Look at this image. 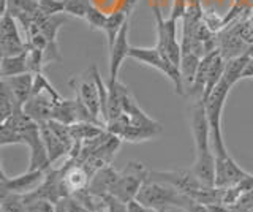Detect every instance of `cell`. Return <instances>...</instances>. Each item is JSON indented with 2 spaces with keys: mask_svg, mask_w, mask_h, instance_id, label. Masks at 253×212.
Instances as JSON below:
<instances>
[{
  "mask_svg": "<svg viewBox=\"0 0 253 212\" xmlns=\"http://www.w3.org/2000/svg\"><path fill=\"white\" fill-rule=\"evenodd\" d=\"M24 200L27 203L29 212H55V204L42 200V198H29V196L24 195Z\"/></svg>",
  "mask_w": 253,
  "mask_h": 212,
  "instance_id": "cell-30",
  "label": "cell"
},
{
  "mask_svg": "<svg viewBox=\"0 0 253 212\" xmlns=\"http://www.w3.org/2000/svg\"><path fill=\"white\" fill-rule=\"evenodd\" d=\"M138 0H122L121 2V10H124L125 13H131V10L134 8V5H136Z\"/></svg>",
  "mask_w": 253,
  "mask_h": 212,
  "instance_id": "cell-35",
  "label": "cell"
},
{
  "mask_svg": "<svg viewBox=\"0 0 253 212\" xmlns=\"http://www.w3.org/2000/svg\"><path fill=\"white\" fill-rule=\"evenodd\" d=\"M245 54H247V56H249L250 59H253V44H249L247 52H245Z\"/></svg>",
  "mask_w": 253,
  "mask_h": 212,
  "instance_id": "cell-37",
  "label": "cell"
},
{
  "mask_svg": "<svg viewBox=\"0 0 253 212\" xmlns=\"http://www.w3.org/2000/svg\"><path fill=\"white\" fill-rule=\"evenodd\" d=\"M128 34H130V21H126L124 27L121 29L114 43L109 46V80L108 84H114L119 81V72L126 57H130L131 46L128 43Z\"/></svg>",
  "mask_w": 253,
  "mask_h": 212,
  "instance_id": "cell-11",
  "label": "cell"
},
{
  "mask_svg": "<svg viewBox=\"0 0 253 212\" xmlns=\"http://www.w3.org/2000/svg\"><path fill=\"white\" fill-rule=\"evenodd\" d=\"M37 93H49L55 101L62 98L60 93L54 89V85L47 81V78L43 75V72L34 75V93L32 95H37Z\"/></svg>",
  "mask_w": 253,
  "mask_h": 212,
  "instance_id": "cell-27",
  "label": "cell"
},
{
  "mask_svg": "<svg viewBox=\"0 0 253 212\" xmlns=\"http://www.w3.org/2000/svg\"><path fill=\"white\" fill-rule=\"evenodd\" d=\"M59 2H62V3H63V2H65V0H59Z\"/></svg>",
  "mask_w": 253,
  "mask_h": 212,
  "instance_id": "cell-39",
  "label": "cell"
},
{
  "mask_svg": "<svg viewBox=\"0 0 253 212\" xmlns=\"http://www.w3.org/2000/svg\"><path fill=\"white\" fill-rule=\"evenodd\" d=\"M92 6V0H65L63 2V13L79 19H85Z\"/></svg>",
  "mask_w": 253,
  "mask_h": 212,
  "instance_id": "cell-26",
  "label": "cell"
},
{
  "mask_svg": "<svg viewBox=\"0 0 253 212\" xmlns=\"http://www.w3.org/2000/svg\"><path fill=\"white\" fill-rule=\"evenodd\" d=\"M234 85L229 84L225 78H221L218 85L212 90V93L204 101L206 114H208L209 127H211V141H212V151L215 154V159L229 155L226 151V144L223 139V131H221V114H223L225 101L229 90Z\"/></svg>",
  "mask_w": 253,
  "mask_h": 212,
  "instance_id": "cell-2",
  "label": "cell"
},
{
  "mask_svg": "<svg viewBox=\"0 0 253 212\" xmlns=\"http://www.w3.org/2000/svg\"><path fill=\"white\" fill-rule=\"evenodd\" d=\"M54 103H55V100L49 95V93H37V95L30 97V100L22 106V109L38 125H43V124H47L49 121H52Z\"/></svg>",
  "mask_w": 253,
  "mask_h": 212,
  "instance_id": "cell-15",
  "label": "cell"
},
{
  "mask_svg": "<svg viewBox=\"0 0 253 212\" xmlns=\"http://www.w3.org/2000/svg\"><path fill=\"white\" fill-rule=\"evenodd\" d=\"M128 212H165L163 209H154V208H147L144 204L138 203L136 200L128 203Z\"/></svg>",
  "mask_w": 253,
  "mask_h": 212,
  "instance_id": "cell-34",
  "label": "cell"
},
{
  "mask_svg": "<svg viewBox=\"0 0 253 212\" xmlns=\"http://www.w3.org/2000/svg\"><path fill=\"white\" fill-rule=\"evenodd\" d=\"M89 182H90V176L81 163L65 160L63 176H62V185H63L65 198H68V196L79 190H84V188L89 187Z\"/></svg>",
  "mask_w": 253,
  "mask_h": 212,
  "instance_id": "cell-14",
  "label": "cell"
},
{
  "mask_svg": "<svg viewBox=\"0 0 253 212\" xmlns=\"http://www.w3.org/2000/svg\"><path fill=\"white\" fill-rule=\"evenodd\" d=\"M27 49L29 44L22 40L19 34L18 21L8 11H2V19H0V52H2V57L22 54Z\"/></svg>",
  "mask_w": 253,
  "mask_h": 212,
  "instance_id": "cell-9",
  "label": "cell"
},
{
  "mask_svg": "<svg viewBox=\"0 0 253 212\" xmlns=\"http://www.w3.org/2000/svg\"><path fill=\"white\" fill-rule=\"evenodd\" d=\"M79 206H81L85 212H101V211H108V201L106 196H101L93 193L89 187L84 188V190H79L76 193L71 195Z\"/></svg>",
  "mask_w": 253,
  "mask_h": 212,
  "instance_id": "cell-20",
  "label": "cell"
},
{
  "mask_svg": "<svg viewBox=\"0 0 253 212\" xmlns=\"http://www.w3.org/2000/svg\"><path fill=\"white\" fill-rule=\"evenodd\" d=\"M249 60H250V57L247 56V54H242V56H237V57L226 60L223 78L231 85H234L237 81L242 80L244 70H245V67H247Z\"/></svg>",
  "mask_w": 253,
  "mask_h": 212,
  "instance_id": "cell-24",
  "label": "cell"
},
{
  "mask_svg": "<svg viewBox=\"0 0 253 212\" xmlns=\"http://www.w3.org/2000/svg\"><path fill=\"white\" fill-rule=\"evenodd\" d=\"M190 127H192L196 151V159L192 171L204 185L215 187V154L212 151L211 127L203 100L192 101V106H190Z\"/></svg>",
  "mask_w": 253,
  "mask_h": 212,
  "instance_id": "cell-1",
  "label": "cell"
},
{
  "mask_svg": "<svg viewBox=\"0 0 253 212\" xmlns=\"http://www.w3.org/2000/svg\"><path fill=\"white\" fill-rule=\"evenodd\" d=\"M249 174L250 172L242 170L231 155L215 159V187L226 188L237 185Z\"/></svg>",
  "mask_w": 253,
  "mask_h": 212,
  "instance_id": "cell-13",
  "label": "cell"
},
{
  "mask_svg": "<svg viewBox=\"0 0 253 212\" xmlns=\"http://www.w3.org/2000/svg\"><path fill=\"white\" fill-rule=\"evenodd\" d=\"M201 59L203 57H200L195 52H184V54H182V59H180V75H182V80H184L185 93H187V89L195 81V76H196L198 68H200Z\"/></svg>",
  "mask_w": 253,
  "mask_h": 212,
  "instance_id": "cell-22",
  "label": "cell"
},
{
  "mask_svg": "<svg viewBox=\"0 0 253 212\" xmlns=\"http://www.w3.org/2000/svg\"><path fill=\"white\" fill-rule=\"evenodd\" d=\"M0 211L2 212H29L24 195L8 193L0 196Z\"/></svg>",
  "mask_w": 253,
  "mask_h": 212,
  "instance_id": "cell-25",
  "label": "cell"
},
{
  "mask_svg": "<svg viewBox=\"0 0 253 212\" xmlns=\"http://www.w3.org/2000/svg\"><path fill=\"white\" fill-rule=\"evenodd\" d=\"M40 131H42V138H43V143L46 146V151H47V154H49L51 163L54 165L62 159L67 160L70 152H71V149L49 128V125L47 124L40 125Z\"/></svg>",
  "mask_w": 253,
  "mask_h": 212,
  "instance_id": "cell-16",
  "label": "cell"
},
{
  "mask_svg": "<svg viewBox=\"0 0 253 212\" xmlns=\"http://www.w3.org/2000/svg\"><path fill=\"white\" fill-rule=\"evenodd\" d=\"M117 179H119V171H116L111 165H105V167L100 168L92 176L90 182H89V188L93 193L106 196V195H111V192H113Z\"/></svg>",
  "mask_w": 253,
  "mask_h": 212,
  "instance_id": "cell-17",
  "label": "cell"
},
{
  "mask_svg": "<svg viewBox=\"0 0 253 212\" xmlns=\"http://www.w3.org/2000/svg\"><path fill=\"white\" fill-rule=\"evenodd\" d=\"M70 87L75 90L76 98L81 100V103L89 109V113L98 124L105 125L101 119V106H100V93H98V85L95 81L93 70H90L85 75L73 76L70 80ZM106 127V125H105Z\"/></svg>",
  "mask_w": 253,
  "mask_h": 212,
  "instance_id": "cell-7",
  "label": "cell"
},
{
  "mask_svg": "<svg viewBox=\"0 0 253 212\" xmlns=\"http://www.w3.org/2000/svg\"><path fill=\"white\" fill-rule=\"evenodd\" d=\"M101 212H108V211H101Z\"/></svg>",
  "mask_w": 253,
  "mask_h": 212,
  "instance_id": "cell-40",
  "label": "cell"
},
{
  "mask_svg": "<svg viewBox=\"0 0 253 212\" xmlns=\"http://www.w3.org/2000/svg\"><path fill=\"white\" fill-rule=\"evenodd\" d=\"M21 108L22 106L18 103L10 85L2 80V83H0V121H8L14 114V111H18Z\"/></svg>",
  "mask_w": 253,
  "mask_h": 212,
  "instance_id": "cell-21",
  "label": "cell"
},
{
  "mask_svg": "<svg viewBox=\"0 0 253 212\" xmlns=\"http://www.w3.org/2000/svg\"><path fill=\"white\" fill-rule=\"evenodd\" d=\"M203 22L208 26L213 34H218L221 29H225V18L218 16L217 11H204L203 13Z\"/></svg>",
  "mask_w": 253,
  "mask_h": 212,
  "instance_id": "cell-31",
  "label": "cell"
},
{
  "mask_svg": "<svg viewBox=\"0 0 253 212\" xmlns=\"http://www.w3.org/2000/svg\"><path fill=\"white\" fill-rule=\"evenodd\" d=\"M2 80L10 85L21 106H24L30 100L32 93H34V73H24L11 78H2Z\"/></svg>",
  "mask_w": 253,
  "mask_h": 212,
  "instance_id": "cell-18",
  "label": "cell"
},
{
  "mask_svg": "<svg viewBox=\"0 0 253 212\" xmlns=\"http://www.w3.org/2000/svg\"><path fill=\"white\" fill-rule=\"evenodd\" d=\"M128 16H130V14H128V13H125V11L121 10V8L108 14L106 26H105V30H103V34L106 35L108 48L114 43V40L117 38L119 32H121V29L124 27L125 22L128 21Z\"/></svg>",
  "mask_w": 253,
  "mask_h": 212,
  "instance_id": "cell-23",
  "label": "cell"
},
{
  "mask_svg": "<svg viewBox=\"0 0 253 212\" xmlns=\"http://www.w3.org/2000/svg\"><path fill=\"white\" fill-rule=\"evenodd\" d=\"M155 22H157V44L155 48L160 49L174 65L180 68L182 59V44L177 42V21L172 18H163L162 6H155Z\"/></svg>",
  "mask_w": 253,
  "mask_h": 212,
  "instance_id": "cell-5",
  "label": "cell"
},
{
  "mask_svg": "<svg viewBox=\"0 0 253 212\" xmlns=\"http://www.w3.org/2000/svg\"><path fill=\"white\" fill-rule=\"evenodd\" d=\"M149 177V170L139 162H130L126 167L119 171V179L111 195L117 200L128 204L136 200L141 187L146 184Z\"/></svg>",
  "mask_w": 253,
  "mask_h": 212,
  "instance_id": "cell-6",
  "label": "cell"
},
{
  "mask_svg": "<svg viewBox=\"0 0 253 212\" xmlns=\"http://www.w3.org/2000/svg\"><path fill=\"white\" fill-rule=\"evenodd\" d=\"M106 19H108V14L105 11H101L98 6H92L87 13L85 16V22L87 26H89L90 30H105V26H106Z\"/></svg>",
  "mask_w": 253,
  "mask_h": 212,
  "instance_id": "cell-29",
  "label": "cell"
},
{
  "mask_svg": "<svg viewBox=\"0 0 253 212\" xmlns=\"http://www.w3.org/2000/svg\"><path fill=\"white\" fill-rule=\"evenodd\" d=\"M150 6L155 8V6H160V0H150Z\"/></svg>",
  "mask_w": 253,
  "mask_h": 212,
  "instance_id": "cell-38",
  "label": "cell"
},
{
  "mask_svg": "<svg viewBox=\"0 0 253 212\" xmlns=\"http://www.w3.org/2000/svg\"><path fill=\"white\" fill-rule=\"evenodd\" d=\"M239 22L236 21L233 24L226 26L217 34V49L223 56L225 60H229L233 57L242 56L247 52L249 44L242 40L241 32H239Z\"/></svg>",
  "mask_w": 253,
  "mask_h": 212,
  "instance_id": "cell-12",
  "label": "cell"
},
{
  "mask_svg": "<svg viewBox=\"0 0 253 212\" xmlns=\"http://www.w3.org/2000/svg\"><path fill=\"white\" fill-rule=\"evenodd\" d=\"M46 177V171L42 170H27L19 176L8 177L5 174V170H0V196L8 193L16 195H27L35 192L37 188L43 184Z\"/></svg>",
  "mask_w": 253,
  "mask_h": 212,
  "instance_id": "cell-8",
  "label": "cell"
},
{
  "mask_svg": "<svg viewBox=\"0 0 253 212\" xmlns=\"http://www.w3.org/2000/svg\"><path fill=\"white\" fill-rule=\"evenodd\" d=\"M38 10L43 16L49 18L54 14L63 13V3L59 0H38Z\"/></svg>",
  "mask_w": 253,
  "mask_h": 212,
  "instance_id": "cell-32",
  "label": "cell"
},
{
  "mask_svg": "<svg viewBox=\"0 0 253 212\" xmlns=\"http://www.w3.org/2000/svg\"><path fill=\"white\" fill-rule=\"evenodd\" d=\"M29 72V49L22 54H16V56H6L2 57V64H0V75L2 78H11Z\"/></svg>",
  "mask_w": 253,
  "mask_h": 212,
  "instance_id": "cell-19",
  "label": "cell"
},
{
  "mask_svg": "<svg viewBox=\"0 0 253 212\" xmlns=\"http://www.w3.org/2000/svg\"><path fill=\"white\" fill-rule=\"evenodd\" d=\"M249 78H253V59L249 60V64L245 67L244 75H242V80H249Z\"/></svg>",
  "mask_w": 253,
  "mask_h": 212,
  "instance_id": "cell-36",
  "label": "cell"
},
{
  "mask_svg": "<svg viewBox=\"0 0 253 212\" xmlns=\"http://www.w3.org/2000/svg\"><path fill=\"white\" fill-rule=\"evenodd\" d=\"M136 201L154 209L166 211L168 208H179L182 211H185L188 204L193 201V198H190L188 195L182 193L176 187H172L169 184L147 179L146 184L141 187V190L136 196Z\"/></svg>",
  "mask_w": 253,
  "mask_h": 212,
  "instance_id": "cell-3",
  "label": "cell"
},
{
  "mask_svg": "<svg viewBox=\"0 0 253 212\" xmlns=\"http://www.w3.org/2000/svg\"><path fill=\"white\" fill-rule=\"evenodd\" d=\"M239 32L245 43L253 44V16H249L239 22Z\"/></svg>",
  "mask_w": 253,
  "mask_h": 212,
  "instance_id": "cell-33",
  "label": "cell"
},
{
  "mask_svg": "<svg viewBox=\"0 0 253 212\" xmlns=\"http://www.w3.org/2000/svg\"><path fill=\"white\" fill-rule=\"evenodd\" d=\"M150 180H157V182H165L172 187H176L182 193L190 195L198 188L204 187V184L196 174L190 170H171V171H157V170H149V177ZM209 187V185H208Z\"/></svg>",
  "mask_w": 253,
  "mask_h": 212,
  "instance_id": "cell-10",
  "label": "cell"
},
{
  "mask_svg": "<svg viewBox=\"0 0 253 212\" xmlns=\"http://www.w3.org/2000/svg\"><path fill=\"white\" fill-rule=\"evenodd\" d=\"M10 144H26V141H24L21 131L8 127L6 124H2L0 125V146L5 147Z\"/></svg>",
  "mask_w": 253,
  "mask_h": 212,
  "instance_id": "cell-28",
  "label": "cell"
},
{
  "mask_svg": "<svg viewBox=\"0 0 253 212\" xmlns=\"http://www.w3.org/2000/svg\"><path fill=\"white\" fill-rule=\"evenodd\" d=\"M130 59L158 70V72L163 73L171 81L176 95H179V97L185 95V85H184V80H182V75H180V68L174 65L160 49H157V48H136V46H131Z\"/></svg>",
  "mask_w": 253,
  "mask_h": 212,
  "instance_id": "cell-4",
  "label": "cell"
}]
</instances>
